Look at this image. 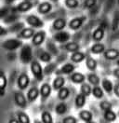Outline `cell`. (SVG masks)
Here are the masks:
<instances>
[{
	"instance_id": "obj_1",
	"label": "cell",
	"mask_w": 119,
	"mask_h": 123,
	"mask_svg": "<svg viewBox=\"0 0 119 123\" xmlns=\"http://www.w3.org/2000/svg\"><path fill=\"white\" fill-rule=\"evenodd\" d=\"M30 69H31V73L33 75V77L36 78L37 81H42L44 78V71H43V67L40 63V62L37 60H33L30 63Z\"/></svg>"
},
{
	"instance_id": "obj_2",
	"label": "cell",
	"mask_w": 119,
	"mask_h": 123,
	"mask_svg": "<svg viewBox=\"0 0 119 123\" xmlns=\"http://www.w3.org/2000/svg\"><path fill=\"white\" fill-rule=\"evenodd\" d=\"M20 61L23 64H28L31 63L33 61V49L32 46L28 44L22 45L20 50Z\"/></svg>"
},
{
	"instance_id": "obj_3",
	"label": "cell",
	"mask_w": 119,
	"mask_h": 123,
	"mask_svg": "<svg viewBox=\"0 0 119 123\" xmlns=\"http://www.w3.org/2000/svg\"><path fill=\"white\" fill-rule=\"evenodd\" d=\"M22 47V41L19 38H9L2 43V48L8 51H14Z\"/></svg>"
},
{
	"instance_id": "obj_4",
	"label": "cell",
	"mask_w": 119,
	"mask_h": 123,
	"mask_svg": "<svg viewBox=\"0 0 119 123\" xmlns=\"http://www.w3.org/2000/svg\"><path fill=\"white\" fill-rule=\"evenodd\" d=\"M26 23L29 25L31 28H36V29H40L44 26V22L42 19H40L38 16L35 15V14H30V15L26 16L25 18Z\"/></svg>"
},
{
	"instance_id": "obj_5",
	"label": "cell",
	"mask_w": 119,
	"mask_h": 123,
	"mask_svg": "<svg viewBox=\"0 0 119 123\" xmlns=\"http://www.w3.org/2000/svg\"><path fill=\"white\" fill-rule=\"evenodd\" d=\"M87 16L82 15V16H77L75 18H73L69 23H68V27L71 30L77 31L81 28L82 26L84 25V23H86L87 21Z\"/></svg>"
},
{
	"instance_id": "obj_6",
	"label": "cell",
	"mask_w": 119,
	"mask_h": 123,
	"mask_svg": "<svg viewBox=\"0 0 119 123\" xmlns=\"http://www.w3.org/2000/svg\"><path fill=\"white\" fill-rule=\"evenodd\" d=\"M47 38V33L44 30H39L35 33L34 37L31 39L32 45L35 47H40Z\"/></svg>"
},
{
	"instance_id": "obj_7",
	"label": "cell",
	"mask_w": 119,
	"mask_h": 123,
	"mask_svg": "<svg viewBox=\"0 0 119 123\" xmlns=\"http://www.w3.org/2000/svg\"><path fill=\"white\" fill-rule=\"evenodd\" d=\"M52 92V87L51 85L48 82H45L41 85L40 89H39V94H40V97H41V102L45 103L46 101L48 100Z\"/></svg>"
},
{
	"instance_id": "obj_8",
	"label": "cell",
	"mask_w": 119,
	"mask_h": 123,
	"mask_svg": "<svg viewBox=\"0 0 119 123\" xmlns=\"http://www.w3.org/2000/svg\"><path fill=\"white\" fill-rule=\"evenodd\" d=\"M35 6V3L34 2H31V1H25L23 0L22 2H20L16 8H13V12L12 13H16V12H27L31 10L32 8H34Z\"/></svg>"
},
{
	"instance_id": "obj_9",
	"label": "cell",
	"mask_w": 119,
	"mask_h": 123,
	"mask_svg": "<svg viewBox=\"0 0 119 123\" xmlns=\"http://www.w3.org/2000/svg\"><path fill=\"white\" fill-rule=\"evenodd\" d=\"M30 84V77L26 73H22L18 78H17V86L20 91H24L26 90Z\"/></svg>"
},
{
	"instance_id": "obj_10",
	"label": "cell",
	"mask_w": 119,
	"mask_h": 123,
	"mask_svg": "<svg viewBox=\"0 0 119 123\" xmlns=\"http://www.w3.org/2000/svg\"><path fill=\"white\" fill-rule=\"evenodd\" d=\"M14 102L22 109H25L28 105V102L26 99V96L22 92H14Z\"/></svg>"
},
{
	"instance_id": "obj_11",
	"label": "cell",
	"mask_w": 119,
	"mask_h": 123,
	"mask_svg": "<svg viewBox=\"0 0 119 123\" xmlns=\"http://www.w3.org/2000/svg\"><path fill=\"white\" fill-rule=\"evenodd\" d=\"M75 69H76V65H74V63H72V62H66L60 69L56 71V74H57V76L71 75L72 73H74Z\"/></svg>"
},
{
	"instance_id": "obj_12",
	"label": "cell",
	"mask_w": 119,
	"mask_h": 123,
	"mask_svg": "<svg viewBox=\"0 0 119 123\" xmlns=\"http://www.w3.org/2000/svg\"><path fill=\"white\" fill-rule=\"evenodd\" d=\"M70 38H71V35L69 32H66V31H60L55 33L53 36V39L60 44H65L67 42H69Z\"/></svg>"
},
{
	"instance_id": "obj_13",
	"label": "cell",
	"mask_w": 119,
	"mask_h": 123,
	"mask_svg": "<svg viewBox=\"0 0 119 123\" xmlns=\"http://www.w3.org/2000/svg\"><path fill=\"white\" fill-rule=\"evenodd\" d=\"M104 36H105V28L100 24L96 29L93 31L91 37H92V40L95 43H99L104 38Z\"/></svg>"
},
{
	"instance_id": "obj_14",
	"label": "cell",
	"mask_w": 119,
	"mask_h": 123,
	"mask_svg": "<svg viewBox=\"0 0 119 123\" xmlns=\"http://www.w3.org/2000/svg\"><path fill=\"white\" fill-rule=\"evenodd\" d=\"M52 10V4L49 1H43L38 4L37 12L41 15H47Z\"/></svg>"
},
{
	"instance_id": "obj_15",
	"label": "cell",
	"mask_w": 119,
	"mask_h": 123,
	"mask_svg": "<svg viewBox=\"0 0 119 123\" xmlns=\"http://www.w3.org/2000/svg\"><path fill=\"white\" fill-rule=\"evenodd\" d=\"M67 25V21L65 18H61V17H58L54 20V22L52 23V29L57 32L60 31H63V29L66 27Z\"/></svg>"
},
{
	"instance_id": "obj_16",
	"label": "cell",
	"mask_w": 119,
	"mask_h": 123,
	"mask_svg": "<svg viewBox=\"0 0 119 123\" xmlns=\"http://www.w3.org/2000/svg\"><path fill=\"white\" fill-rule=\"evenodd\" d=\"M39 96H40L39 90L37 89L36 87L30 88L28 90V92H27V94H26V99H27L28 104H33L34 102H36Z\"/></svg>"
},
{
	"instance_id": "obj_17",
	"label": "cell",
	"mask_w": 119,
	"mask_h": 123,
	"mask_svg": "<svg viewBox=\"0 0 119 123\" xmlns=\"http://www.w3.org/2000/svg\"><path fill=\"white\" fill-rule=\"evenodd\" d=\"M36 31L34 28H31V27H24L20 33H18V38L19 39H32V37H34Z\"/></svg>"
},
{
	"instance_id": "obj_18",
	"label": "cell",
	"mask_w": 119,
	"mask_h": 123,
	"mask_svg": "<svg viewBox=\"0 0 119 123\" xmlns=\"http://www.w3.org/2000/svg\"><path fill=\"white\" fill-rule=\"evenodd\" d=\"M103 57L108 61H116L119 58V49H108L103 52Z\"/></svg>"
},
{
	"instance_id": "obj_19",
	"label": "cell",
	"mask_w": 119,
	"mask_h": 123,
	"mask_svg": "<svg viewBox=\"0 0 119 123\" xmlns=\"http://www.w3.org/2000/svg\"><path fill=\"white\" fill-rule=\"evenodd\" d=\"M7 86V78L3 70H0V97H4L6 94Z\"/></svg>"
},
{
	"instance_id": "obj_20",
	"label": "cell",
	"mask_w": 119,
	"mask_h": 123,
	"mask_svg": "<svg viewBox=\"0 0 119 123\" xmlns=\"http://www.w3.org/2000/svg\"><path fill=\"white\" fill-rule=\"evenodd\" d=\"M80 45L77 43V42H74V41H72V42H67L65 43L62 49H65L67 52H71V53H74V52H76V51H79L80 50Z\"/></svg>"
},
{
	"instance_id": "obj_21",
	"label": "cell",
	"mask_w": 119,
	"mask_h": 123,
	"mask_svg": "<svg viewBox=\"0 0 119 123\" xmlns=\"http://www.w3.org/2000/svg\"><path fill=\"white\" fill-rule=\"evenodd\" d=\"M86 76L85 75H83L82 73H79V72H74L73 73L71 76H70V79H71V81L74 83V84H83V83H85V81H86Z\"/></svg>"
},
{
	"instance_id": "obj_22",
	"label": "cell",
	"mask_w": 119,
	"mask_h": 123,
	"mask_svg": "<svg viewBox=\"0 0 119 123\" xmlns=\"http://www.w3.org/2000/svg\"><path fill=\"white\" fill-rule=\"evenodd\" d=\"M46 48H47V51L49 52L52 56H58L59 55V49L57 48L56 44L52 41L51 39H48L47 40Z\"/></svg>"
},
{
	"instance_id": "obj_23",
	"label": "cell",
	"mask_w": 119,
	"mask_h": 123,
	"mask_svg": "<svg viewBox=\"0 0 119 123\" xmlns=\"http://www.w3.org/2000/svg\"><path fill=\"white\" fill-rule=\"evenodd\" d=\"M106 50L105 45L99 42V43H94L90 47V52L94 55H99V54H103V52Z\"/></svg>"
},
{
	"instance_id": "obj_24",
	"label": "cell",
	"mask_w": 119,
	"mask_h": 123,
	"mask_svg": "<svg viewBox=\"0 0 119 123\" xmlns=\"http://www.w3.org/2000/svg\"><path fill=\"white\" fill-rule=\"evenodd\" d=\"M64 85H65V78L62 76H57L53 80L52 89L54 91H59L60 89L64 87Z\"/></svg>"
},
{
	"instance_id": "obj_25",
	"label": "cell",
	"mask_w": 119,
	"mask_h": 123,
	"mask_svg": "<svg viewBox=\"0 0 119 123\" xmlns=\"http://www.w3.org/2000/svg\"><path fill=\"white\" fill-rule=\"evenodd\" d=\"M101 88H102V90H103L106 93L112 94V93L113 92V82H112L110 79H108V78H103V79L101 81Z\"/></svg>"
},
{
	"instance_id": "obj_26",
	"label": "cell",
	"mask_w": 119,
	"mask_h": 123,
	"mask_svg": "<svg viewBox=\"0 0 119 123\" xmlns=\"http://www.w3.org/2000/svg\"><path fill=\"white\" fill-rule=\"evenodd\" d=\"M86 58H87V55L86 53H84V52H82V51H76V52H74V53H72L71 55V57H70V59H71V61L74 62V63H80L82 62H84L86 60Z\"/></svg>"
},
{
	"instance_id": "obj_27",
	"label": "cell",
	"mask_w": 119,
	"mask_h": 123,
	"mask_svg": "<svg viewBox=\"0 0 119 123\" xmlns=\"http://www.w3.org/2000/svg\"><path fill=\"white\" fill-rule=\"evenodd\" d=\"M78 117L82 121H84L85 123L90 122L93 120V114L89 110H81L78 113Z\"/></svg>"
},
{
	"instance_id": "obj_28",
	"label": "cell",
	"mask_w": 119,
	"mask_h": 123,
	"mask_svg": "<svg viewBox=\"0 0 119 123\" xmlns=\"http://www.w3.org/2000/svg\"><path fill=\"white\" fill-rule=\"evenodd\" d=\"M86 66L90 72H95L98 68V62L91 56H87L86 58Z\"/></svg>"
},
{
	"instance_id": "obj_29",
	"label": "cell",
	"mask_w": 119,
	"mask_h": 123,
	"mask_svg": "<svg viewBox=\"0 0 119 123\" xmlns=\"http://www.w3.org/2000/svg\"><path fill=\"white\" fill-rule=\"evenodd\" d=\"M87 103V97L84 96L81 93H78L76 96H75V99H74V105L77 109H82V108L85 106Z\"/></svg>"
},
{
	"instance_id": "obj_30",
	"label": "cell",
	"mask_w": 119,
	"mask_h": 123,
	"mask_svg": "<svg viewBox=\"0 0 119 123\" xmlns=\"http://www.w3.org/2000/svg\"><path fill=\"white\" fill-rule=\"evenodd\" d=\"M86 77H87V79L89 81V84L92 85L93 87L100 86V84H101V80L100 77L97 74H95V73H89Z\"/></svg>"
},
{
	"instance_id": "obj_31",
	"label": "cell",
	"mask_w": 119,
	"mask_h": 123,
	"mask_svg": "<svg viewBox=\"0 0 119 123\" xmlns=\"http://www.w3.org/2000/svg\"><path fill=\"white\" fill-rule=\"evenodd\" d=\"M16 115H17V119H18L19 123H31L30 117L26 112H24L22 110H19V111H17Z\"/></svg>"
},
{
	"instance_id": "obj_32",
	"label": "cell",
	"mask_w": 119,
	"mask_h": 123,
	"mask_svg": "<svg viewBox=\"0 0 119 123\" xmlns=\"http://www.w3.org/2000/svg\"><path fill=\"white\" fill-rule=\"evenodd\" d=\"M103 118L106 122L112 123L117 119V114L113 110H108L103 112Z\"/></svg>"
},
{
	"instance_id": "obj_33",
	"label": "cell",
	"mask_w": 119,
	"mask_h": 123,
	"mask_svg": "<svg viewBox=\"0 0 119 123\" xmlns=\"http://www.w3.org/2000/svg\"><path fill=\"white\" fill-rule=\"evenodd\" d=\"M70 90L67 88V87H63L61 89H60L58 91V93H57V97L58 99L60 101H65L67 100L69 97H70Z\"/></svg>"
},
{
	"instance_id": "obj_34",
	"label": "cell",
	"mask_w": 119,
	"mask_h": 123,
	"mask_svg": "<svg viewBox=\"0 0 119 123\" xmlns=\"http://www.w3.org/2000/svg\"><path fill=\"white\" fill-rule=\"evenodd\" d=\"M23 28H24V23H22V22H17V23L11 24L7 28V32L8 33H20Z\"/></svg>"
},
{
	"instance_id": "obj_35",
	"label": "cell",
	"mask_w": 119,
	"mask_h": 123,
	"mask_svg": "<svg viewBox=\"0 0 119 123\" xmlns=\"http://www.w3.org/2000/svg\"><path fill=\"white\" fill-rule=\"evenodd\" d=\"M43 71H44V76H49V75H51L52 73H54V72L57 71V62H50L49 63H48L45 66Z\"/></svg>"
},
{
	"instance_id": "obj_36",
	"label": "cell",
	"mask_w": 119,
	"mask_h": 123,
	"mask_svg": "<svg viewBox=\"0 0 119 123\" xmlns=\"http://www.w3.org/2000/svg\"><path fill=\"white\" fill-rule=\"evenodd\" d=\"M91 94L96 98V99H102L104 97V91L102 90V88L101 86H95L92 88V92Z\"/></svg>"
},
{
	"instance_id": "obj_37",
	"label": "cell",
	"mask_w": 119,
	"mask_h": 123,
	"mask_svg": "<svg viewBox=\"0 0 119 123\" xmlns=\"http://www.w3.org/2000/svg\"><path fill=\"white\" fill-rule=\"evenodd\" d=\"M20 19V15H18L17 13H10V14H8V15L4 19V21H3V23H5V24H13V23H17V21Z\"/></svg>"
},
{
	"instance_id": "obj_38",
	"label": "cell",
	"mask_w": 119,
	"mask_h": 123,
	"mask_svg": "<svg viewBox=\"0 0 119 123\" xmlns=\"http://www.w3.org/2000/svg\"><path fill=\"white\" fill-rule=\"evenodd\" d=\"M91 92H92L91 85L89 84V83H86V82L81 84V86H80V93L81 94H83L86 97H89V96H90Z\"/></svg>"
},
{
	"instance_id": "obj_39",
	"label": "cell",
	"mask_w": 119,
	"mask_h": 123,
	"mask_svg": "<svg viewBox=\"0 0 119 123\" xmlns=\"http://www.w3.org/2000/svg\"><path fill=\"white\" fill-rule=\"evenodd\" d=\"M38 58L40 61L45 63H49L52 60V55L49 52H48L47 50H42V51H40V53L38 55Z\"/></svg>"
},
{
	"instance_id": "obj_40",
	"label": "cell",
	"mask_w": 119,
	"mask_h": 123,
	"mask_svg": "<svg viewBox=\"0 0 119 123\" xmlns=\"http://www.w3.org/2000/svg\"><path fill=\"white\" fill-rule=\"evenodd\" d=\"M67 109H68V107H67L65 103H60V104H58L56 105V107H55V112H56L57 115L61 116V115H64L66 113Z\"/></svg>"
},
{
	"instance_id": "obj_41",
	"label": "cell",
	"mask_w": 119,
	"mask_h": 123,
	"mask_svg": "<svg viewBox=\"0 0 119 123\" xmlns=\"http://www.w3.org/2000/svg\"><path fill=\"white\" fill-rule=\"evenodd\" d=\"M41 121L42 123H53L51 113L48 111H43L41 113Z\"/></svg>"
},
{
	"instance_id": "obj_42",
	"label": "cell",
	"mask_w": 119,
	"mask_h": 123,
	"mask_svg": "<svg viewBox=\"0 0 119 123\" xmlns=\"http://www.w3.org/2000/svg\"><path fill=\"white\" fill-rule=\"evenodd\" d=\"M119 28V9L116 10L113 14V21H112V30L116 31Z\"/></svg>"
},
{
	"instance_id": "obj_43",
	"label": "cell",
	"mask_w": 119,
	"mask_h": 123,
	"mask_svg": "<svg viewBox=\"0 0 119 123\" xmlns=\"http://www.w3.org/2000/svg\"><path fill=\"white\" fill-rule=\"evenodd\" d=\"M98 0H84L83 2V8L85 9H89L91 10L97 6Z\"/></svg>"
},
{
	"instance_id": "obj_44",
	"label": "cell",
	"mask_w": 119,
	"mask_h": 123,
	"mask_svg": "<svg viewBox=\"0 0 119 123\" xmlns=\"http://www.w3.org/2000/svg\"><path fill=\"white\" fill-rule=\"evenodd\" d=\"M64 4L66 8L70 9H74L79 7V1L78 0H64Z\"/></svg>"
},
{
	"instance_id": "obj_45",
	"label": "cell",
	"mask_w": 119,
	"mask_h": 123,
	"mask_svg": "<svg viewBox=\"0 0 119 123\" xmlns=\"http://www.w3.org/2000/svg\"><path fill=\"white\" fill-rule=\"evenodd\" d=\"M100 108L105 112V111H108V110H113V105L109 101L103 100L100 103Z\"/></svg>"
},
{
	"instance_id": "obj_46",
	"label": "cell",
	"mask_w": 119,
	"mask_h": 123,
	"mask_svg": "<svg viewBox=\"0 0 119 123\" xmlns=\"http://www.w3.org/2000/svg\"><path fill=\"white\" fill-rule=\"evenodd\" d=\"M117 0H105V6H104V13H107L113 8L114 3Z\"/></svg>"
},
{
	"instance_id": "obj_47",
	"label": "cell",
	"mask_w": 119,
	"mask_h": 123,
	"mask_svg": "<svg viewBox=\"0 0 119 123\" xmlns=\"http://www.w3.org/2000/svg\"><path fill=\"white\" fill-rule=\"evenodd\" d=\"M9 13H10V8L8 6L0 8V19H5Z\"/></svg>"
},
{
	"instance_id": "obj_48",
	"label": "cell",
	"mask_w": 119,
	"mask_h": 123,
	"mask_svg": "<svg viewBox=\"0 0 119 123\" xmlns=\"http://www.w3.org/2000/svg\"><path fill=\"white\" fill-rule=\"evenodd\" d=\"M62 123H77V118L74 116H67L62 119Z\"/></svg>"
},
{
	"instance_id": "obj_49",
	"label": "cell",
	"mask_w": 119,
	"mask_h": 123,
	"mask_svg": "<svg viewBox=\"0 0 119 123\" xmlns=\"http://www.w3.org/2000/svg\"><path fill=\"white\" fill-rule=\"evenodd\" d=\"M113 93L115 94L116 97L119 98V83L113 84Z\"/></svg>"
},
{
	"instance_id": "obj_50",
	"label": "cell",
	"mask_w": 119,
	"mask_h": 123,
	"mask_svg": "<svg viewBox=\"0 0 119 123\" xmlns=\"http://www.w3.org/2000/svg\"><path fill=\"white\" fill-rule=\"evenodd\" d=\"M58 58H59V59H57V63H59V62H61L62 61H64V60L67 58V55L66 54H60V55H58Z\"/></svg>"
},
{
	"instance_id": "obj_51",
	"label": "cell",
	"mask_w": 119,
	"mask_h": 123,
	"mask_svg": "<svg viewBox=\"0 0 119 123\" xmlns=\"http://www.w3.org/2000/svg\"><path fill=\"white\" fill-rule=\"evenodd\" d=\"M7 33V29H6V28H4L3 26H1L0 25V37H4V36H6Z\"/></svg>"
},
{
	"instance_id": "obj_52",
	"label": "cell",
	"mask_w": 119,
	"mask_h": 123,
	"mask_svg": "<svg viewBox=\"0 0 119 123\" xmlns=\"http://www.w3.org/2000/svg\"><path fill=\"white\" fill-rule=\"evenodd\" d=\"M113 77H116V78H118L119 79V67H116L115 69H113Z\"/></svg>"
},
{
	"instance_id": "obj_53",
	"label": "cell",
	"mask_w": 119,
	"mask_h": 123,
	"mask_svg": "<svg viewBox=\"0 0 119 123\" xmlns=\"http://www.w3.org/2000/svg\"><path fill=\"white\" fill-rule=\"evenodd\" d=\"M7 123H19V121H18V119H17V117H10L9 118V120H8V122Z\"/></svg>"
},
{
	"instance_id": "obj_54",
	"label": "cell",
	"mask_w": 119,
	"mask_h": 123,
	"mask_svg": "<svg viewBox=\"0 0 119 123\" xmlns=\"http://www.w3.org/2000/svg\"><path fill=\"white\" fill-rule=\"evenodd\" d=\"M13 2H15V0H5V3H6L7 5H10V4H12Z\"/></svg>"
},
{
	"instance_id": "obj_55",
	"label": "cell",
	"mask_w": 119,
	"mask_h": 123,
	"mask_svg": "<svg viewBox=\"0 0 119 123\" xmlns=\"http://www.w3.org/2000/svg\"><path fill=\"white\" fill-rule=\"evenodd\" d=\"M98 2H99V4H100V6H101L103 2H105V0H98Z\"/></svg>"
},
{
	"instance_id": "obj_56",
	"label": "cell",
	"mask_w": 119,
	"mask_h": 123,
	"mask_svg": "<svg viewBox=\"0 0 119 123\" xmlns=\"http://www.w3.org/2000/svg\"><path fill=\"white\" fill-rule=\"evenodd\" d=\"M115 64L117 65V67H119V58L116 60V61H115Z\"/></svg>"
},
{
	"instance_id": "obj_57",
	"label": "cell",
	"mask_w": 119,
	"mask_h": 123,
	"mask_svg": "<svg viewBox=\"0 0 119 123\" xmlns=\"http://www.w3.org/2000/svg\"><path fill=\"white\" fill-rule=\"evenodd\" d=\"M34 123H42V121H40V120H37V119H35Z\"/></svg>"
},
{
	"instance_id": "obj_58",
	"label": "cell",
	"mask_w": 119,
	"mask_h": 123,
	"mask_svg": "<svg viewBox=\"0 0 119 123\" xmlns=\"http://www.w3.org/2000/svg\"><path fill=\"white\" fill-rule=\"evenodd\" d=\"M49 1H52V2H58L60 0H49Z\"/></svg>"
},
{
	"instance_id": "obj_59",
	"label": "cell",
	"mask_w": 119,
	"mask_h": 123,
	"mask_svg": "<svg viewBox=\"0 0 119 123\" xmlns=\"http://www.w3.org/2000/svg\"><path fill=\"white\" fill-rule=\"evenodd\" d=\"M87 123H97V122H95V121H93V120H92V121H90V122H87Z\"/></svg>"
},
{
	"instance_id": "obj_60",
	"label": "cell",
	"mask_w": 119,
	"mask_h": 123,
	"mask_svg": "<svg viewBox=\"0 0 119 123\" xmlns=\"http://www.w3.org/2000/svg\"><path fill=\"white\" fill-rule=\"evenodd\" d=\"M25 1H31V2H33L34 0H25Z\"/></svg>"
},
{
	"instance_id": "obj_61",
	"label": "cell",
	"mask_w": 119,
	"mask_h": 123,
	"mask_svg": "<svg viewBox=\"0 0 119 123\" xmlns=\"http://www.w3.org/2000/svg\"><path fill=\"white\" fill-rule=\"evenodd\" d=\"M117 4H118V6H119V0H117Z\"/></svg>"
},
{
	"instance_id": "obj_62",
	"label": "cell",
	"mask_w": 119,
	"mask_h": 123,
	"mask_svg": "<svg viewBox=\"0 0 119 123\" xmlns=\"http://www.w3.org/2000/svg\"><path fill=\"white\" fill-rule=\"evenodd\" d=\"M117 117H119V112H118V113H117Z\"/></svg>"
},
{
	"instance_id": "obj_63",
	"label": "cell",
	"mask_w": 119,
	"mask_h": 123,
	"mask_svg": "<svg viewBox=\"0 0 119 123\" xmlns=\"http://www.w3.org/2000/svg\"><path fill=\"white\" fill-rule=\"evenodd\" d=\"M103 123H109V122H106V121H105V122H103Z\"/></svg>"
}]
</instances>
